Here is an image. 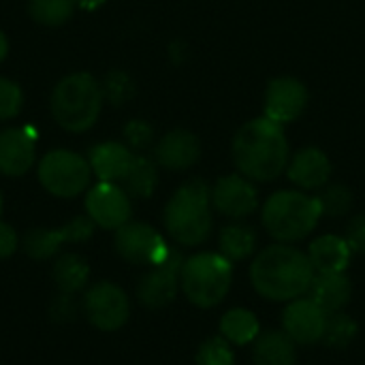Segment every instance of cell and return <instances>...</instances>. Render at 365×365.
I'll return each mask as SVG.
<instances>
[{"label": "cell", "mask_w": 365, "mask_h": 365, "mask_svg": "<svg viewBox=\"0 0 365 365\" xmlns=\"http://www.w3.org/2000/svg\"><path fill=\"white\" fill-rule=\"evenodd\" d=\"M289 158L291 150L282 126L265 115L246 122L233 139V163L252 182H274L287 171Z\"/></svg>", "instance_id": "cell-1"}, {"label": "cell", "mask_w": 365, "mask_h": 365, "mask_svg": "<svg viewBox=\"0 0 365 365\" xmlns=\"http://www.w3.org/2000/svg\"><path fill=\"white\" fill-rule=\"evenodd\" d=\"M314 267L306 252L291 244H274L263 248L250 265V282L255 291L269 302H293L308 293Z\"/></svg>", "instance_id": "cell-2"}, {"label": "cell", "mask_w": 365, "mask_h": 365, "mask_svg": "<svg viewBox=\"0 0 365 365\" xmlns=\"http://www.w3.org/2000/svg\"><path fill=\"white\" fill-rule=\"evenodd\" d=\"M103 101V88L90 73H71L53 86L49 109L60 128L83 133L96 124Z\"/></svg>", "instance_id": "cell-3"}, {"label": "cell", "mask_w": 365, "mask_h": 365, "mask_svg": "<svg viewBox=\"0 0 365 365\" xmlns=\"http://www.w3.org/2000/svg\"><path fill=\"white\" fill-rule=\"evenodd\" d=\"M165 227L182 246H199L212 233V188L203 180L182 184L165 207Z\"/></svg>", "instance_id": "cell-4"}, {"label": "cell", "mask_w": 365, "mask_h": 365, "mask_svg": "<svg viewBox=\"0 0 365 365\" xmlns=\"http://www.w3.org/2000/svg\"><path fill=\"white\" fill-rule=\"evenodd\" d=\"M321 205L317 197H310L302 190H280L274 192L263 205V227L278 240V244H293L308 237L319 220Z\"/></svg>", "instance_id": "cell-5"}, {"label": "cell", "mask_w": 365, "mask_h": 365, "mask_svg": "<svg viewBox=\"0 0 365 365\" xmlns=\"http://www.w3.org/2000/svg\"><path fill=\"white\" fill-rule=\"evenodd\" d=\"M233 282V265L218 252H199L184 261L180 284L197 308H214L225 302Z\"/></svg>", "instance_id": "cell-6"}, {"label": "cell", "mask_w": 365, "mask_h": 365, "mask_svg": "<svg viewBox=\"0 0 365 365\" xmlns=\"http://www.w3.org/2000/svg\"><path fill=\"white\" fill-rule=\"evenodd\" d=\"M90 180L88 158L73 150H51L38 163V182L53 197L73 199L90 186Z\"/></svg>", "instance_id": "cell-7"}, {"label": "cell", "mask_w": 365, "mask_h": 365, "mask_svg": "<svg viewBox=\"0 0 365 365\" xmlns=\"http://www.w3.org/2000/svg\"><path fill=\"white\" fill-rule=\"evenodd\" d=\"M115 250L135 265H158L169 255L163 235L145 222H126L115 231Z\"/></svg>", "instance_id": "cell-8"}, {"label": "cell", "mask_w": 365, "mask_h": 365, "mask_svg": "<svg viewBox=\"0 0 365 365\" xmlns=\"http://www.w3.org/2000/svg\"><path fill=\"white\" fill-rule=\"evenodd\" d=\"M83 310L88 321L101 329V331H115L120 329L130 312L126 293L111 284V282H98L94 284L83 299Z\"/></svg>", "instance_id": "cell-9"}, {"label": "cell", "mask_w": 365, "mask_h": 365, "mask_svg": "<svg viewBox=\"0 0 365 365\" xmlns=\"http://www.w3.org/2000/svg\"><path fill=\"white\" fill-rule=\"evenodd\" d=\"M86 212L96 227L120 229L130 220L133 205L126 190L111 182H98L86 195Z\"/></svg>", "instance_id": "cell-10"}, {"label": "cell", "mask_w": 365, "mask_h": 365, "mask_svg": "<svg viewBox=\"0 0 365 365\" xmlns=\"http://www.w3.org/2000/svg\"><path fill=\"white\" fill-rule=\"evenodd\" d=\"M184 259L178 250H169L163 263L154 265L152 272H148L137 289V297L148 308H165L171 304L178 295L180 287V274H182Z\"/></svg>", "instance_id": "cell-11"}, {"label": "cell", "mask_w": 365, "mask_h": 365, "mask_svg": "<svg viewBox=\"0 0 365 365\" xmlns=\"http://www.w3.org/2000/svg\"><path fill=\"white\" fill-rule=\"evenodd\" d=\"M94 222L90 216H77L60 229H32L24 235V250L28 257L43 261L53 257L64 242H86L94 233Z\"/></svg>", "instance_id": "cell-12"}, {"label": "cell", "mask_w": 365, "mask_h": 365, "mask_svg": "<svg viewBox=\"0 0 365 365\" xmlns=\"http://www.w3.org/2000/svg\"><path fill=\"white\" fill-rule=\"evenodd\" d=\"M308 105V90L295 77H276L269 81L263 98L265 118L276 124H289L297 120Z\"/></svg>", "instance_id": "cell-13"}, {"label": "cell", "mask_w": 365, "mask_h": 365, "mask_svg": "<svg viewBox=\"0 0 365 365\" xmlns=\"http://www.w3.org/2000/svg\"><path fill=\"white\" fill-rule=\"evenodd\" d=\"M212 205L227 218L242 220L259 207V192L252 180L240 175H225L212 188Z\"/></svg>", "instance_id": "cell-14"}, {"label": "cell", "mask_w": 365, "mask_h": 365, "mask_svg": "<svg viewBox=\"0 0 365 365\" xmlns=\"http://www.w3.org/2000/svg\"><path fill=\"white\" fill-rule=\"evenodd\" d=\"M327 312L317 306L310 297H299L289 302L282 314V331L295 344H314L325 336Z\"/></svg>", "instance_id": "cell-15"}, {"label": "cell", "mask_w": 365, "mask_h": 365, "mask_svg": "<svg viewBox=\"0 0 365 365\" xmlns=\"http://www.w3.org/2000/svg\"><path fill=\"white\" fill-rule=\"evenodd\" d=\"M36 158V137L28 126H11L0 133V173L19 178L28 173Z\"/></svg>", "instance_id": "cell-16"}, {"label": "cell", "mask_w": 365, "mask_h": 365, "mask_svg": "<svg viewBox=\"0 0 365 365\" xmlns=\"http://www.w3.org/2000/svg\"><path fill=\"white\" fill-rule=\"evenodd\" d=\"M289 180L302 190H319L329 184L331 178V160L327 154L314 145L302 148L289 158L287 165Z\"/></svg>", "instance_id": "cell-17"}, {"label": "cell", "mask_w": 365, "mask_h": 365, "mask_svg": "<svg viewBox=\"0 0 365 365\" xmlns=\"http://www.w3.org/2000/svg\"><path fill=\"white\" fill-rule=\"evenodd\" d=\"M201 156L199 139L184 128H175L167 133L154 148V158L163 169L169 171H184L190 169Z\"/></svg>", "instance_id": "cell-18"}, {"label": "cell", "mask_w": 365, "mask_h": 365, "mask_svg": "<svg viewBox=\"0 0 365 365\" xmlns=\"http://www.w3.org/2000/svg\"><path fill=\"white\" fill-rule=\"evenodd\" d=\"M133 160H135L133 150L126 143H118V141L96 143L88 152L90 169L98 178V182H111V184L122 182Z\"/></svg>", "instance_id": "cell-19"}, {"label": "cell", "mask_w": 365, "mask_h": 365, "mask_svg": "<svg viewBox=\"0 0 365 365\" xmlns=\"http://www.w3.org/2000/svg\"><path fill=\"white\" fill-rule=\"evenodd\" d=\"M353 250L346 237L321 235L308 248V259L314 267V274H342L351 265Z\"/></svg>", "instance_id": "cell-20"}, {"label": "cell", "mask_w": 365, "mask_h": 365, "mask_svg": "<svg viewBox=\"0 0 365 365\" xmlns=\"http://www.w3.org/2000/svg\"><path fill=\"white\" fill-rule=\"evenodd\" d=\"M353 295V284L349 276L342 274H314L312 284L308 289V297L321 306L327 314L342 312Z\"/></svg>", "instance_id": "cell-21"}, {"label": "cell", "mask_w": 365, "mask_h": 365, "mask_svg": "<svg viewBox=\"0 0 365 365\" xmlns=\"http://www.w3.org/2000/svg\"><path fill=\"white\" fill-rule=\"evenodd\" d=\"M255 365H297L295 342L284 331H265L255 340Z\"/></svg>", "instance_id": "cell-22"}, {"label": "cell", "mask_w": 365, "mask_h": 365, "mask_svg": "<svg viewBox=\"0 0 365 365\" xmlns=\"http://www.w3.org/2000/svg\"><path fill=\"white\" fill-rule=\"evenodd\" d=\"M261 334L259 319L246 308H233L220 319V336L235 346H246L255 342Z\"/></svg>", "instance_id": "cell-23"}, {"label": "cell", "mask_w": 365, "mask_h": 365, "mask_svg": "<svg viewBox=\"0 0 365 365\" xmlns=\"http://www.w3.org/2000/svg\"><path fill=\"white\" fill-rule=\"evenodd\" d=\"M257 233L248 225H229L220 233V255L227 257L231 263L233 261H244L257 250Z\"/></svg>", "instance_id": "cell-24"}, {"label": "cell", "mask_w": 365, "mask_h": 365, "mask_svg": "<svg viewBox=\"0 0 365 365\" xmlns=\"http://www.w3.org/2000/svg\"><path fill=\"white\" fill-rule=\"evenodd\" d=\"M156 184H158L156 165L145 156H135L128 173L122 180V188L126 190V195L135 199H148L154 195Z\"/></svg>", "instance_id": "cell-25"}, {"label": "cell", "mask_w": 365, "mask_h": 365, "mask_svg": "<svg viewBox=\"0 0 365 365\" xmlns=\"http://www.w3.org/2000/svg\"><path fill=\"white\" fill-rule=\"evenodd\" d=\"M88 278H90V267L77 255H64L53 265V282L64 295H73L81 291Z\"/></svg>", "instance_id": "cell-26"}, {"label": "cell", "mask_w": 365, "mask_h": 365, "mask_svg": "<svg viewBox=\"0 0 365 365\" xmlns=\"http://www.w3.org/2000/svg\"><path fill=\"white\" fill-rule=\"evenodd\" d=\"M75 0H28V13L43 26H62L75 13Z\"/></svg>", "instance_id": "cell-27"}, {"label": "cell", "mask_w": 365, "mask_h": 365, "mask_svg": "<svg viewBox=\"0 0 365 365\" xmlns=\"http://www.w3.org/2000/svg\"><path fill=\"white\" fill-rule=\"evenodd\" d=\"M359 334V327L357 323L344 314V312H334V314H327V325H325V336H323V342L331 349H346Z\"/></svg>", "instance_id": "cell-28"}, {"label": "cell", "mask_w": 365, "mask_h": 365, "mask_svg": "<svg viewBox=\"0 0 365 365\" xmlns=\"http://www.w3.org/2000/svg\"><path fill=\"white\" fill-rule=\"evenodd\" d=\"M317 199H319V205H321V214L331 216V218L344 216L353 205V195L344 184H327V186H323V190H321V195Z\"/></svg>", "instance_id": "cell-29"}, {"label": "cell", "mask_w": 365, "mask_h": 365, "mask_svg": "<svg viewBox=\"0 0 365 365\" xmlns=\"http://www.w3.org/2000/svg\"><path fill=\"white\" fill-rule=\"evenodd\" d=\"M103 96L113 105H124L135 96V81L124 71H109L103 79Z\"/></svg>", "instance_id": "cell-30"}, {"label": "cell", "mask_w": 365, "mask_h": 365, "mask_svg": "<svg viewBox=\"0 0 365 365\" xmlns=\"http://www.w3.org/2000/svg\"><path fill=\"white\" fill-rule=\"evenodd\" d=\"M235 357L231 351V344L218 336V338H210L207 342L201 344L199 353H197V365H233Z\"/></svg>", "instance_id": "cell-31"}, {"label": "cell", "mask_w": 365, "mask_h": 365, "mask_svg": "<svg viewBox=\"0 0 365 365\" xmlns=\"http://www.w3.org/2000/svg\"><path fill=\"white\" fill-rule=\"evenodd\" d=\"M21 107H24V92H21V88L15 81H11V79L0 77V122L19 115Z\"/></svg>", "instance_id": "cell-32"}, {"label": "cell", "mask_w": 365, "mask_h": 365, "mask_svg": "<svg viewBox=\"0 0 365 365\" xmlns=\"http://www.w3.org/2000/svg\"><path fill=\"white\" fill-rule=\"evenodd\" d=\"M124 141L130 150H145L154 141V128L145 120H130L124 126Z\"/></svg>", "instance_id": "cell-33"}, {"label": "cell", "mask_w": 365, "mask_h": 365, "mask_svg": "<svg viewBox=\"0 0 365 365\" xmlns=\"http://www.w3.org/2000/svg\"><path fill=\"white\" fill-rule=\"evenodd\" d=\"M346 242L351 246L353 252L357 255H365V214L361 216H355L351 222H349V229H346Z\"/></svg>", "instance_id": "cell-34"}, {"label": "cell", "mask_w": 365, "mask_h": 365, "mask_svg": "<svg viewBox=\"0 0 365 365\" xmlns=\"http://www.w3.org/2000/svg\"><path fill=\"white\" fill-rule=\"evenodd\" d=\"M15 248H17V235H15V231L9 225L0 222V259L11 257L15 252Z\"/></svg>", "instance_id": "cell-35"}, {"label": "cell", "mask_w": 365, "mask_h": 365, "mask_svg": "<svg viewBox=\"0 0 365 365\" xmlns=\"http://www.w3.org/2000/svg\"><path fill=\"white\" fill-rule=\"evenodd\" d=\"M107 0H75V4L83 11H96L105 4Z\"/></svg>", "instance_id": "cell-36"}, {"label": "cell", "mask_w": 365, "mask_h": 365, "mask_svg": "<svg viewBox=\"0 0 365 365\" xmlns=\"http://www.w3.org/2000/svg\"><path fill=\"white\" fill-rule=\"evenodd\" d=\"M6 53H9V41H6L4 32L0 30V62L6 58Z\"/></svg>", "instance_id": "cell-37"}, {"label": "cell", "mask_w": 365, "mask_h": 365, "mask_svg": "<svg viewBox=\"0 0 365 365\" xmlns=\"http://www.w3.org/2000/svg\"><path fill=\"white\" fill-rule=\"evenodd\" d=\"M0 212H2V195H0Z\"/></svg>", "instance_id": "cell-38"}]
</instances>
